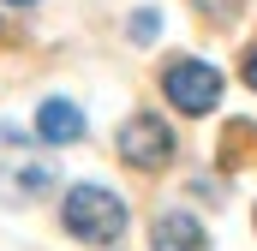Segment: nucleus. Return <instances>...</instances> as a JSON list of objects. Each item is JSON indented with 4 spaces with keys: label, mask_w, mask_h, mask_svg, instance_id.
I'll use <instances>...</instances> for the list:
<instances>
[{
    "label": "nucleus",
    "mask_w": 257,
    "mask_h": 251,
    "mask_svg": "<svg viewBox=\"0 0 257 251\" xmlns=\"http://www.w3.org/2000/svg\"><path fill=\"white\" fill-rule=\"evenodd\" d=\"M60 221L72 239H84V245H114L120 233H126V203L114 197L108 186H72L60 203Z\"/></svg>",
    "instance_id": "1"
},
{
    "label": "nucleus",
    "mask_w": 257,
    "mask_h": 251,
    "mask_svg": "<svg viewBox=\"0 0 257 251\" xmlns=\"http://www.w3.org/2000/svg\"><path fill=\"white\" fill-rule=\"evenodd\" d=\"M0 186L12 197H42L54 186V168L30 150V138H18L12 126H0Z\"/></svg>",
    "instance_id": "2"
},
{
    "label": "nucleus",
    "mask_w": 257,
    "mask_h": 251,
    "mask_svg": "<svg viewBox=\"0 0 257 251\" xmlns=\"http://www.w3.org/2000/svg\"><path fill=\"white\" fill-rule=\"evenodd\" d=\"M120 162L126 168H144V174L168 168L174 162V126L162 120V114H132L120 126Z\"/></svg>",
    "instance_id": "3"
},
{
    "label": "nucleus",
    "mask_w": 257,
    "mask_h": 251,
    "mask_svg": "<svg viewBox=\"0 0 257 251\" xmlns=\"http://www.w3.org/2000/svg\"><path fill=\"white\" fill-rule=\"evenodd\" d=\"M162 90H168V102H174L180 114H209V108L221 102V72L209 60H174L162 72Z\"/></svg>",
    "instance_id": "4"
},
{
    "label": "nucleus",
    "mask_w": 257,
    "mask_h": 251,
    "mask_svg": "<svg viewBox=\"0 0 257 251\" xmlns=\"http://www.w3.org/2000/svg\"><path fill=\"white\" fill-rule=\"evenodd\" d=\"M150 245H156V251H209V233L197 227L186 209H168V215H156Z\"/></svg>",
    "instance_id": "5"
},
{
    "label": "nucleus",
    "mask_w": 257,
    "mask_h": 251,
    "mask_svg": "<svg viewBox=\"0 0 257 251\" xmlns=\"http://www.w3.org/2000/svg\"><path fill=\"white\" fill-rule=\"evenodd\" d=\"M36 132H42V144H78V138H84V114H78V102L48 96V102L36 108Z\"/></svg>",
    "instance_id": "6"
},
{
    "label": "nucleus",
    "mask_w": 257,
    "mask_h": 251,
    "mask_svg": "<svg viewBox=\"0 0 257 251\" xmlns=\"http://www.w3.org/2000/svg\"><path fill=\"white\" fill-rule=\"evenodd\" d=\"M156 30H162V18H156V12H138V18H132V36H138V42H150Z\"/></svg>",
    "instance_id": "7"
},
{
    "label": "nucleus",
    "mask_w": 257,
    "mask_h": 251,
    "mask_svg": "<svg viewBox=\"0 0 257 251\" xmlns=\"http://www.w3.org/2000/svg\"><path fill=\"white\" fill-rule=\"evenodd\" d=\"M245 84H251V90H257V48H251V54H245Z\"/></svg>",
    "instance_id": "8"
},
{
    "label": "nucleus",
    "mask_w": 257,
    "mask_h": 251,
    "mask_svg": "<svg viewBox=\"0 0 257 251\" xmlns=\"http://www.w3.org/2000/svg\"><path fill=\"white\" fill-rule=\"evenodd\" d=\"M6 6H36V0H6Z\"/></svg>",
    "instance_id": "9"
},
{
    "label": "nucleus",
    "mask_w": 257,
    "mask_h": 251,
    "mask_svg": "<svg viewBox=\"0 0 257 251\" xmlns=\"http://www.w3.org/2000/svg\"><path fill=\"white\" fill-rule=\"evenodd\" d=\"M0 36H6V24H0Z\"/></svg>",
    "instance_id": "10"
}]
</instances>
